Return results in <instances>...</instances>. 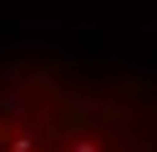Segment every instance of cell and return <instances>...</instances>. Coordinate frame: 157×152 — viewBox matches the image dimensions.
Segmentation results:
<instances>
[{
  "mask_svg": "<svg viewBox=\"0 0 157 152\" xmlns=\"http://www.w3.org/2000/svg\"><path fill=\"white\" fill-rule=\"evenodd\" d=\"M132 86L25 71L0 81V152H157V117Z\"/></svg>",
  "mask_w": 157,
  "mask_h": 152,
  "instance_id": "cell-1",
  "label": "cell"
}]
</instances>
